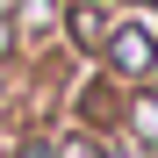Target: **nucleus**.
<instances>
[{
    "instance_id": "f257e3e1",
    "label": "nucleus",
    "mask_w": 158,
    "mask_h": 158,
    "mask_svg": "<svg viewBox=\"0 0 158 158\" xmlns=\"http://www.w3.org/2000/svg\"><path fill=\"white\" fill-rule=\"evenodd\" d=\"M151 58H158V50H151V29H115V36H108V65H115L122 79H144Z\"/></svg>"
},
{
    "instance_id": "f03ea898",
    "label": "nucleus",
    "mask_w": 158,
    "mask_h": 158,
    "mask_svg": "<svg viewBox=\"0 0 158 158\" xmlns=\"http://www.w3.org/2000/svg\"><path fill=\"white\" fill-rule=\"evenodd\" d=\"M72 36L79 43H101V36H108V15H101V7H79L72 15Z\"/></svg>"
},
{
    "instance_id": "7ed1b4c3",
    "label": "nucleus",
    "mask_w": 158,
    "mask_h": 158,
    "mask_svg": "<svg viewBox=\"0 0 158 158\" xmlns=\"http://www.w3.org/2000/svg\"><path fill=\"white\" fill-rule=\"evenodd\" d=\"M58 158H101V144H94V137H72V144H65Z\"/></svg>"
},
{
    "instance_id": "20e7f679",
    "label": "nucleus",
    "mask_w": 158,
    "mask_h": 158,
    "mask_svg": "<svg viewBox=\"0 0 158 158\" xmlns=\"http://www.w3.org/2000/svg\"><path fill=\"white\" fill-rule=\"evenodd\" d=\"M0 50H7V29H0Z\"/></svg>"
}]
</instances>
